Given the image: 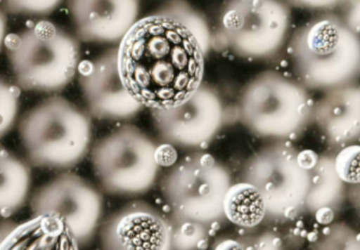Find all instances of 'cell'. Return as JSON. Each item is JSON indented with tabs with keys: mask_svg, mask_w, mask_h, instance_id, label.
Segmentation results:
<instances>
[{
	"mask_svg": "<svg viewBox=\"0 0 360 250\" xmlns=\"http://www.w3.org/2000/svg\"><path fill=\"white\" fill-rule=\"evenodd\" d=\"M240 182L254 186L265 207L262 226L290 224L304 214L309 176L292 143L269 142L244 162Z\"/></svg>",
	"mask_w": 360,
	"mask_h": 250,
	"instance_id": "cell-8",
	"label": "cell"
},
{
	"mask_svg": "<svg viewBox=\"0 0 360 250\" xmlns=\"http://www.w3.org/2000/svg\"><path fill=\"white\" fill-rule=\"evenodd\" d=\"M313 96L300 81L276 70L255 75L240 91L237 119L255 138L294 143L314 124Z\"/></svg>",
	"mask_w": 360,
	"mask_h": 250,
	"instance_id": "cell-5",
	"label": "cell"
},
{
	"mask_svg": "<svg viewBox=\"0 0 360 250\" xmlns=\"http://www.w3.org/2000/svg\"><path fill=\"white\" fill-rule=\"evenodd\" d=\"M334 154H316L307 168L309 183L304 199V213L322 225L332 224L347 197V184L335 170Z\"/></svg>",
	"mask_w": 360,
	"mask_h": 250,
	"instance_id": "cell-16",
	"label": "cell"
},
{
	"mask_svg": "<svg viewBox=\"0 0 360 250\" xmlns=\"http://www.w3.org/2000/svg\"><path fill=\"white\" fill-rule=\"evenodd\" d=\"M285 0H224L212 29V50L248 62H269L290 37Z\"/></svg>",
	"mask_w": 360,
	"mask_h": 250,
	"instance_id": "cell-7",
	"label": "cell"
},
{
	"mask_svg": "<svg viewBox=\"0 0 360 250\" xmlns=\"http://www.w3.org/2000/svg\"><path fill=\"white\" fill-rule=\"evenodd\" d=\"M104 193L72 170L58 172L29 199L31 216H48L58 225L73 249L94 243L104 216Z\"/></svg>",
	"mask_w": 360,
	"mask_h": 250,
	"instance_id": "cell-10",
	"label": "cell"
},
{
	"mask_svg": "<svg viewBox=\"0 0 360 250\" xmlns=\"http://www.w3.org/2000/svg\"><path fill=\"white\" fill-rule=\"evenodd\" d=\"M338 8H343V13L339 15L354 31L359 33V0H343Z\"/></svg>",
	"mask_w": 360,
	"mask_h": 250,
	"instance_id": "cell-28",
	"label": "cell"
},
{
	"mask_svg": "<svg viewBox=\"0 0 360 250\" xmlns=\"http://www.w3.org/2000/svg\"><path fill=\"white\" fill-rule=\"evenodd\" d=\"M285 46L295 79L309 91L326 92L357 84L359 33L338 13L314 16L292 32Z\"/></svg>",
	"mask_w": 360,
	"mask_h": 250,
	"instance_id": "cell-2",
	"label": "cell"
},
{
	"mask_svg": "<svg viewBox=\"0 0 360 250\" xmlns=\"http://www.w3.org/2000/svg\"><path fill=\"white\" fill-rule=\"evenodd\" d=\"M22 92L13 81L0 74V140L18 125Z\"/></svg>",
	"mask_w": 360,
	"mask_h": 250,
	"instance_id": "cell-22",
	"label": "cell"
},
{
	"mask_svg": "<svg viewBox=\"0 0 360 250\" xmlns=\"http://www.w3.org/2000/svg\"><path fill=\"white\" fill-rule=\"evenodd\" d=\"M0 249H72L60 227L48 216L24 223L0 220Z\"/></svg>",
	"mask_w": 360,
	"mask_h": 250,
	"instance_id": "cell-17",
	"label": "cell"
},
{
	"mask_svg": "<svg viewBox=\"0 0 360 250\" xmlns=\"http://www.w3.org/2000/svg\"><path fill=\"white\" fill-rule=\"evenodd\" d=\"M231 184V170L214 155L205 150L184 155L160 180L168 221L200 223L214 237L229 224L223 202Z\"/></svg>",
	"mask_w": 360,
	"mask_h": 250,
	"instance_id": "cell-6",
	"label": "cell"
},
{
	"mask_svg": "<svg viewBox=\"0 0 360 250\" xmlns=\"http://www.w3.org/2000/svg\"><path fill=\"white\" fill-rule=\"evenodd\" d=\"M359 145L353 144L339 149L334 154L335 170L345 184H359Z\"/></svg>",
	"mask_w": 360,
	"mask_h": 250,
	"instance_id": "cell-25",
	"label": "cell"
},
{
	"mask_svg": "<svg viewBox=\"0 0 360 250\" xmlns=\"http://www.w3.org/2000/svg\"><path fill=\"white\" fill-rule=\"evenodd\" d=\"M223 210L227 221L238 228L256 229L262 226L265 207L260 193L252 185L238 180L225 195Z\"/></svg>",
	"mask_w": 360,
	"mask_h": 250,
	"instance_id": "cell-19",
	"label": "cell"
},
{
	"mask_svg": "<svg viewBox=\"0 0 360 250\" xmlns=\"http://www.w3.org/2000/svg\"><path fill=\"white\" fill-rule=\"evenodd\" d=\"M153 13L178 20L197 37L206 55L212 51V28L205 16L186 0H170L160 6Z\"/></svg>",
	"mask_w": 360,
	"mask_h": 250,
	"instance_id": "cell-20",
	"label": "cell"
},
{
	"mask_svg": "<svg viewBox=\"0 0 360 250\" xmlns=\"http://www.w3.org/2000/svg\"><path fill=\"white\" fill-rule=\"evenodd\" d=\"M8 35V14L0 6V52L4 49L6 37Z\"/></svg>",
	"mask_w": 360,
	"mask_h": 250,
	"instance_id": "cell-29",
	"label": "cell"
},
{
	"mask_svg": "<svg viewBox=\"0 0 360 250\" xmlns=\"http://www.w3.org/2000/svg\"><path fill=\"white\" fill-rule=\"evenodd\" d=\"M92 117L60 94L47 96L20 115L18 138L31 167L50 171L72 170L89 154Z\"/></svg>",
	"mask_w": 360,
	"mask_h": 250,
	"instance_id": "cell-3",
	"label": "cell"
},
{
	"mask_svg": "<svg viewBox=\"0 0 360 250\" xmlns=\"http://www.w3.org/2000/svg\"><path fill=\"white\" fill-rule=\"evenodd\" d=\"M117 56L124 85L149 110L182 104L204 81L207 55L199 41L166 16L139 18L117 45Z\"/></svg>",
	"mask_w": 360,
	"mask_h": 250,
	"instance_id": "cell-1",
	"label": "cell"
},
{
	"mask_svg": "<svg viewBox=\"0 0 360 250\" xmlns=\"http://www.w3.org/2000/svg\"><path fill=\"white\" fill-rule=\"evenodd\" d=\"M170 250H204L210 246V230L200 223H170Z\"/></svg>",
	"mask_w": 360,
	"mask_h": 250,
	"instance_id": "cell-21",
	"label": "cell"
},
{
	"mask_svg": "<svg viewBox=\"0 0 360 250\" xmlns=\"http://www.w3.org/2000/svg\"><path fill=\"white\" fill-rule=\"evenodd\" d=\"M81 43L117 46L140 18L141 0H67Z\"/></svg>",
	"mask_w": 360,
	"mask_h": 250,
	"instance_id": "cell-14",
	"label": "cell"
},
{
	"mask_svg": "<svg viewBox=\"0 0 360 250\" xmlns=\"http://www.w3.org/2000/svg\"><path fill=\"white\" fill-rule=\"evenodd\" d=\"M81 41L47 18L32 20L4 44L12 81L22 91L60 94L75 79L82 60Z\"/></svg>",
	"mask_w": 360,
	"mask_h": 250,
	"instance_id": "cell-4",
	"label": "cell"
},
{
	"mask_svg": "<svg viewBox=\"0 0 360 250\" xmlns=\"http://www.w3.org/2000/svg\"><path fill=\"white\" fill-rule=\"evenodd\" d=\"M64 0H0L6 13L30 18H46L60 8Z\"/></svg>",
	"mask_w": 360,
	"mask_h": 250,
	"instance_id": "cell-24",
	"label": "cell"
},
{
	"mask_svg": "<svg viewBox=\"0 0 360 250\" xmlns=\"http://www.w3.org/2000/svg\"><path fill=\"white\" fill-rule=\"evenodd\" d=\"M32 167L26 159L0 144V220L10 218L28 203Z\"/></svg>",
	"mask_w": 360,
	"mask_h": 250,
	"instance_id": "cell-18",
	"label": "cell"
},
{
	"mask_svg": "<svg viewBox=\"0 0 360 250\" xmlns=\"http://www.w3.org/2000/svg\"><path fill=\"white\" fill-rule=\"evenodd\" d=\"M314 124L333 151L358 144L360 138V88L358 84L324 92L315 102Z\"/></svg>",
	"mask_w": 360,
	"mask_h": 250,
	"instance_id": "cell-15",
	"label": "cell"
},
{
	"mask_svg": "<svg viewBox=\"0 0 360 250\" xmlns=\"http://www.w3.org/2000/svg\"><path fill=\"white\" fill-rule=\"evenodd\" d=\"M167 216L151 204L134 199L101 223L98 239L106 250H170Z\"/></svg>",
	"mask_w": 360,
	"mask_h": 250,
	"instance_id": "cell-13",
	"label": "cell"
},
{
	"mask_svg": "<svg viewBox=\"0 0 360 250\" xmlns=\"http://www.w3.org/2000/svg\"><path fill=\"white\" fill-rule=\"evenodd\" d=\"M157 143L142 129L122 123L92 144V171L98 188L112 197H138L155 187L162 168L155 159Z\"/></svg>",
	"mask_w": 360,
	"mask_h": 250,
	"instance_id": "cell-9",
	"label": "cell"
},
{
	"mask_svg": "<svg viewBox=\"0 0 360 250\" xmlns=\"http://www.w3.org/2000/svg\"><path fill=\"white\" fill-rule=\"evenodd\" d=\"M290 8L305 10V11L328 12L336 9L343 0H285Z\"/></svg>",
	"mask_w": 360,
	"mask_h": 250,
	"instance_id": "cell-26",
	"label": "cell"
},
{
	"mask_svg": "<svg viewBox=\"0 0 360 250\" xmlns=\"http://www.w3.org/2000/svg\"><path fill=\"white\" fill-rule=\"evenodd\" d=\"M321 237H314L316 249H359V235L345 224H334L322 229Z\"/></svg>",
	"mask_w": 360,
	"mask_h": 250,
	"instance_id": "cell-23",
	"label": "cell"
},
{
	"mask_svg": "<svg viewBox=\"0 0 360 250\" xmlns=\"http://www.w3.org/2000/svg\"><path fill=\"white\" fill-rule=\"evenodd\" d=\"M155 159L161 168H170L178 162L179 155L176 147L169 143L162 142L157 145Z\"/></svg>",
	"mask_w": 360,
	"mask_h": 250,
	"instance_id": "cell-27",
	"label": "cell"
},
{
	"mask_svg": "<svg viewBox=\"0 0 360 250\" xmlns=\"http://www.w3.org/2000/svg\"><path fill=\"white\" fill-rule=\"evenodd\" d=\"M150 115L160 140L186 151L206 150L226 124L220 93L204 81L182 104L150 109Z\"/></svg>",
	"mask_w": 360,
	"mask_h": 250,
	"instance_id": "cell-11",
	"label": "cell"
},
{
	"mask_svg": "<svg viewBox=\"0 0 360 250\" xmlns=\"http://www.w3.org/2000/svg\"><path fill=\"white\" fill-rule=\"evenodd\" d=\"M77 79L85 109L92 119L128 123L145 110L122 81L117 46H111L96 58L82 60Z\"/></svg>",
	"mask_w": 360,
	"mask_h": 250,
	"instance_id": "cell-12",
	"label": "cell"
}]
</instances>
